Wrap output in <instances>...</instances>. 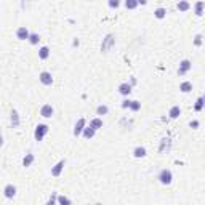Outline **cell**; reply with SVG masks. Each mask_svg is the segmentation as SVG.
Returning <instances> with one entry per match:
<instances>
[{"instance_id":"ba28073f","label":"cell","mask_w":205,"mask_h":205,"mask_svg":"<svg viewBox=\"0 0 205 205\" xmlns=\"http://www.w3.org/2000/svg\"><path fill=\"white\" fill-rule=\"evenodd\" d=\"M64 164H66L64 160H59L58 164H56V165L51 168V175H53V176H59L61 172H63V168H64Z\"/></svg>"},{"instance_id":"d4e9b609","label":"cell","mask_w":205,"mask_h":205,"mask_svg":"<svg viewBox=\"0 0 205 205\" xmlns=\"http://www.w3.org/2000/svg\"><path fill=\"white\" fill-rule=\"evenodd\" d=\"M128 108L131 109V111H139L141 109V103L139 101H130V106Z\"/></svg>"},{"instance_id":"3957f363","label":"cell","mask_w":205,"mask_h":205,"mask_svg":"<svg viewBox=\"0 0 205 205\" xmlns=\"http://www.w3.org/2000/svg\"><path fill=\"white\" fill-rule=\"evenodd\" d=\"M53 114H55V109H53L51 104H44L40 108V116L42 117H51Z\"/></svg>"},{"instance_id":"d6986e66","label":"cell","mask_w":205,"mask_h":205,"mask_svg":"<svg viewBox=\"0 0 205 205\" xmlns=\"http://www.w3.org/2000/svg\"><path fill=\"white\" fill-rule=\"evenodd\" d=\"M196 15L197 16H202L203 15V2H202V0L196 3Z\"/></svg>"},{"instance_id":"9c48e42d","label":"cell","mask_w":205,"mask_h":205,"mask_svg":"<svg viewBox=\"0 0 205 205\" xmlns=\"http://www.w3.org/2000/svg\"><path fill=\"white\" fill-rule=\"evenodd\" d=\"M119 93L120 95H123V96H127V95H130L131 93V85H130V83H120V85H119Z\"/></svg>"},{"instance_id":"7402d4cb","label":"cell","mask_w":205,"mask_h":205,"mask_svg":"<svg viewBox=\"0 0 205 205\" xmlns=\"http://www.w3.org/2000/svg\"><path fill=\"white\" fill-rule=\"evenodd\" d=\"M125 6L128 10H135L138 6V2H136V0H125Z\"/></svg>"},{"instance_id":"ffe728a7","label":"cell","mask_w":205,"mask_h":205,"mask_svg":"<svg viewBox=\"0 0 205 205\" xmlns=\"http://www.w3.org/2000/svg\"><path fill=\"white\" fill-rule=\"evenodd\" d=\"M27 40H29L32 45H37L40 42V35L39 34H29V39H27Z\"/></svg>"},{"instance_id":"603a6c76","label":"cell","mask_w":205,"mask_h":205,"mask_svg":"<svg viewBox=\"0 0 205 205\" xmlns=\"http://www.w3.org/2000/svg\"><path fill=\"white\" fill-rule=\"evenodd\" d=\"M32 162H34V155H32V154H27L26 157L23 159V165H24V167H29Z\"/></svg>"},{"instance_id":"52a82bcc","label":"cell","mask_w":205,"mask_h":205,"mask_svg":"<svg viewBox=\"0 0 205 205\" xmlns=\"http://www.w3.org/2000/svg\"><path fill=\"white\" fill-rule=\"evenodd\" d=\"M83 128H85V119H79V120H77V123H75V128H74V135L75 136L82 135Z\"/></svg>"},{"instance_id":"30bf717a","label":"cell","mask_w":205,"mask_h":205,"mask_svg":"<svg viewBox=\"0 0 205 205\" xmlns=\"http://www.w3.org/2000/svg\"><path fill=\"white\" fill-rule=\"evenodd\" d=\"M191 69V61L184 59V61H181V64H180V69H178V74L180 75H184L188 70Z\"/></svg>"},{"instance_id":"7c38bea8","label":"cell","mask_w":205,"mask_h":205,"mask_svg":"<svg viewBox=\"0 0 205 205\" xmlns=\"http://www.w3.org/2000/svg\"><path fill=\"white\" fill-rule=\"evenodd\" d=\"M83 138H87V139H91L95 136V133H96V130L95 128H91V127H87V128H83Z\"/></svg>"},{"instance_id":"277c9868","label":"cell","mask_w":205,"mask_h":205,"mask_svg":"<svg viewBox=\"0 0 205 205\" xmlns=\"http://www.w3.org/2000/svg\"><path fill=\"white\" fill-rule=\"evenodd\" d=\"M39 79H40V82L44 83V85H51L53 83V77H51L50 72H47V70H44V72L39 75Z\"/></svg>"},{"instance_id":"484cf974","label":"cell","mask_w":205,"mask_h":205,"mask_svg":"<svg viewBox=\"0 0 205 205\" xmlns=\"http://www.w3.org/2000/svg\"><path fill=\"white\" fill-rule=\"evenodd\" d=\"M108 106H98L96 108V112H98V116H104V114H108Z\"/></svg>"},{"instance_id":"4dcf8cb0","label":"cell","mask_w":205,"mask_h":205,"mask_svg":"<svg viewBox=\"0 0 205 205\" xmlns=\"http://www.w3.org/2000/svg\"><path fill=\"white\" fill-rule=\"evenodd\" d=\"M128 106H130V101H128V100H125V101H123V104H122V108H123V109H127Z\"/></svg>"},{"instance_id":"5b68a950","label":"cell","mask_w":205,"mask_h":205,"mask_svg":"<svg viewBox=\"0 0 205 205\" xmlns=\"http://www.w3.org/2000/svg\"><path fill=\"white\" fill-rule=\"evenodd\" d=\"M3 192H5V197H6V199H13V197L16 196V186L6 184L5 189H3Z\"/></svg>"},{"instance_id":"8992f818","label":"cell","mask_w":205,"mask_h":205,"mask_svg":"<svg viewBox=\"0 0 205 205\" xmlns=\"http://www.w3.org/2000/svg\"><path fill=\"white\" fill-rule=\"evenodd\" d=\"M29 31H27V27H24V26H21L19 29L16 31V37L19 39V40H27L29 39Z\"/></svg>"},{"instance_id":"44dd1931","label":"cell","mask_w":205,"mask_h":205,"mask_svg":"<svg viewBox=\"0 0 205 205\" xmlns=\"http://www.w3.org/2000/svg\"><path fill=\"white\" fill-rule=\"evenodd\" d=\"M133 154H135V157H144L146 155V149L144 147H141V146H138L135 151H133Z\"/></svg>"},{"instance_id":"836d02e7","label":"cell","mask_w":205,"mask_h":205,"mask_svg":"<svg viewBox=\"0 0 205 205\" xmlns=\"http://www.w3.org/2000/svg\"><path fill=\"white\" fill-rule=\"evenodd\" d=\"M3 144V138H2V135H0V146Z\"/></svg>"},{"instance_id":"f1b7e54d","label":"cell","mask_w":205,"mask_h":205,"mask_svg":"<svg viewBox=\"0 0 205 205\" xmlns=\"http://www.w3.org/2000/svg\"><path fill=\"white\" fill-rule=\"evenodd\" d=\"M194 44L197 45V47H200L202 45V35L199 34V35H196V40H194Z\"/></svg>"},{"instance_id":"1f68e13d","label":"cell","mask_w":205,"mask_h":205,"mask_svg":"<svg viewBox=\"0 0 205 205\" xmlns=\"http://www.w3.org/2000/svg\"><path fill=\"white\" fill-rule=\"evenodd\" d=\"M191 127H192V128H197V127H199V122H197V120H194V122H191Z\"/></svg>"},{"instance_id":"d6a6232c","label":"cell","mask_w":205,"mask_h":205,"mask_svg":"<svg viewBox=\"0 0 205 205\" xmlns=\"http://www.w3.org/2000/svg\"><path fill=\"white\" fill-rule=\"evenodd\" d=\"M136 2H138V5H139V3H141V5H146L147 0H136Z\"/></svg>"},{"instance_id":"8fae6325","label":"cell","mask_w":205,"mask_h":205,"mask_svg":"<svg viewBox=\"0 0 205 205\" xmlns=\"http://www.w3.org/2000/svg\"><path fill=\"white\" fill-rule=\"evenodd\" d=\"M112 44H114V37H112V35H108V37L104 39V44L101 45V51H108L112 47Z\"/></svg>"},{"instance_id":"e0dca14e","label":"cell","mask_w":205,"mask_h":205,"mask_svg":"<svg viewBox=\"0 0 205 205\" xmlns=\"http://www.w3.org/2000/svg\"><path fill=\"white\" fill-rule=\"evenodd\" d=\"M90 127H91V128H95V130L101 128V127H103V120H101V119H93V120L90 122Z\"/></svg>"},{"instance_id":"9a60e30c","label":"cell","mask_w":205,"mask_h":205,"mask_svg":"<svg viewBox=\"0 0 205 205\" xmlns=\"http://www.w3.org/2000/svg\"><path fill=\"white\" fill-rule=\"evenodd\" d=\"M181 114V109H180V106H173V108L170 109V112H168V116H170L172 119H176Z\"/></svg>"},{"instance_id":"f546056e","label":"cell","mask_w":205,"mask_h":205,"mask_svg":"<svg viewBox=\"0 0 205 205\" xmlns=\"http://www.w3.org/2000/svg\"><path fill=\"white\" fill-rule=\"evenodd\" d=\"M58 202H59V203H69L70 200L67 199V197H63V196H61V197H59V199H58Z\"/></svg>"},{"instance_id":"2e32d148","label":"cell","mask_w":205,"mask_h":205,"mask_svg":"<svg viewBox=\"0 0 205 205\" xmlns=\"http://www.w3.org/2000/svg\"><path fill=\"white\" fill-rule=\"evenodd\" d=\"M154 16L157 18V19L165 18V16H167V10H165V8H162V6H160V8H157V10L154 11Z\"/></svg>"},{"instance_id":"4316f807","label":"cell","mask_w":205,"mask_h":205,"mask_svg":"<svg viewBox=\"0 0 205 205\" xmlns=\"http://www.w3.org/2000/svg\"><path fill=\"white\" fill-rule=\"evenodd\" d=\"M202 108H203V98L200 96L199 100H197V103H196V108H194V109H196V111H202Z\"/></svg>"},{"instance_id":"ac0fdd59","label":"cell","mask_w":205,"mask_h":205,"mask_svg":"<svg viewBox=\"0 0 205 205\" xmlns=\"http://www.w3.org/2000/svg\"><path fill=\"white\" fill-rule=\"evenodd\" d=\"M189 8H191L189 2H186V0H180V3H178V10L180 11H188Z\"/></svg>"},{"instance_id":"7a4b0ae2","label":"cell","mask_w":205,"mask_h":205,"mask_svg":"<svg viewBox=\"0 0 205 205\" xmlns=\"http://www.w3.org/2000/svg\"><path fill=\"white\" fill-rule=\"evenodd\" d=\"M159 180H160L162 184H170L172 180H173V175H172V172H170V170L164 168V170L160 172V175H159Z\"/></svg>"},{"instance_id":"5bb4252c","label":"cell","mask_w":205,"mask_h":205,"mask_svg":"<svg viewBox=\"0 0 205 205\" xmlns=\"http://www.w3.org/2000/svg\"><path fill=\"white\" fill-rule=\"evenodd\" d=\"M180 90L183 91V93H189V91L192 90V83H191V82H183L180 85Z\"/></svg>"},{"instance_id":"6da1fadb","label":"cell","mask_w":205,"mask_h":205,"mask_svg":"<svg viewBox=\"0 0 205 205\" xmlns=\"http://www.w3.org/2000/svg\"><path fill=\"white\" fill-rule=\"evenodd\" d=\"M48 133V125H45V123H40V125H37L35 127V133H34V136H35V139L37 141H42L44 139V136Z\"/></svg>"},{"instance_id":"4fadbf2b","label":"cell","mask_w":205,"mask_h":205,"mask_svg":"<svg viewBox=\"0 0 205 205\" xmlns=\"http://www.w3.org/2000/svg\"><path fill=\"white\" fill-rule=\"evenodd\" d=\"M48 56H50V50H48V47H42L39 50V58L40 59H47Z\"/></svg>"},{"instance_id":"cb8c5ba5","label":"cell","mask_w":205,"mask_h":205,"mask_svg":"<svg viewBox=\"0 0 205 205\" xmlns=\"http://www.w3.org/2000/svg\"><path fill=\"white\" fill-rule=\"evenodd\" d=\"M11 123L15 125V127L19 125V116H18L16 111H11Z\"/></svg>"},{"instance_id":"83f0119b","label":"cell","mask_w":205,"mask_h":205,"mask_svg":"<svg viewBox=\"0 0 205 205\" xmlns=\"http://www.w3.org/2000/svg\"><path fill=\"white\" fill-rule=\"evenodd\" d=\"M119 5H120V0H109L111 8H119Z\"/></svg>"}]
</instances>
